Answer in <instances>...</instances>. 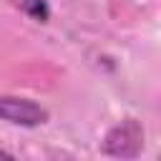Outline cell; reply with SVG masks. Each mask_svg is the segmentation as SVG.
Returning <instances> with one entry per match:
<instances>
[{
  "mask_svg": "<svg viewBox=\"0 0 161 161\" xmlns=\"http://www.w3.org/2000/svg\"><path fill=\"white\" fill-rule=\"evenodd\" d=\"M0 158H15V156H13L10 151H3V148H0Z\"/></svg>",
  "mask_w": 161,
  "mask_h": 161,
  "instance_id": "277c9868",
  "label": "cell"
},
{
  "mask_svg": "<svg viewBox=\"0 0 161 161\" xmlns=\"http://www.w3.org/2000/svg\"><path fill=\"white\" fill-rule=\"evenodd\" d=\"M0 121L23 128H35L48 121V108L23 96H0Z\"/></svg>",
  "mask_w": 161,
  "mask_h": 161,
  "instance_id": "7a4b0ae2",
  "label": "cell"
},
{
  "mask_svg": "<svg viewBox=\"0 0 161 161\" xmlns=\"http://www.w3.org/2000/svg\"><path fill=\"white\" fill-rule=\"evenodd\" d=\"M143 148V126L136 118H123L103 136L101 151L116 158H136Z\"/></svg>",
  "mask_w": 161,
  "mask_h": 161,
  "instance_id": "6da1fadb",
  "label": "cell"
},
{
  "mask_svg": "<svg viewBox=\"0 0 161 161\" xmlns=\"http://www.w3.org/2000/svg\"><path fill=\"white\" fill-rule=\"evenodd\" d=\"M20 8H23L35 23H48V20H50L48 0H20Z\"/></svg>",
  "mask_w": 161,
  "mask_h": 161,
  "instance_id": "3957f363",
  "label": "cell"
}]
</instances>
